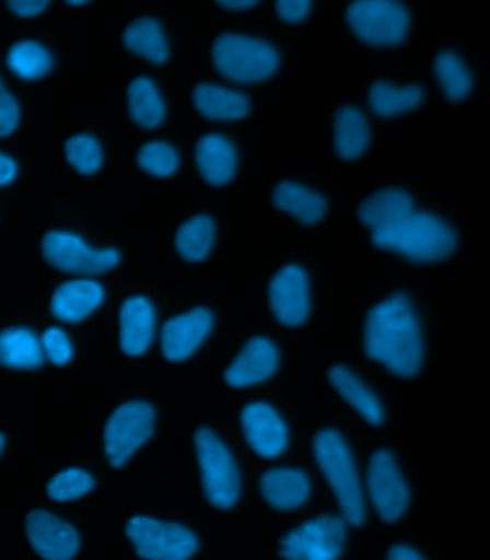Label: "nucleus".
Instances as JSON below:
<instances>
[{"label": "nucleus", "instance_id": "f257e3e1", "mask_svg": "<svg viewBox=\"0 0 490 560\" xmlns=\"http://www.w3.org/2000/svg\"><path fill=\"white\" fill-rule=\"evenodd\" d=\"M364 350L394 375L409 378L419 371L423 342L419 320L405 295L388 298L369 312Z\"/></svg>", "mask_w": 490, "mask_h": 560}, {"label": "nucleus", "instance_id": "f03ea898", "mask_svg": "<svg viewBox=\"0 0 490 560\" xmlns=\"http://www.w3.org/2000/svg\"><path fill=\"white\" fill-rule=\"evenodd\" d=\"M371 242L417 264H432L453 254L456 234L436 215L413 210L394 226L371 234Z\"/></svg>", "mask_w": 490, "mask_h": 560}, {"label": "nucleus", "instance_id": "7ed1b4c3", "mask_svg": "<svg viewBox=\"0 0 490 560\" xmlns=\"http://www.w3.org/2000/svg\"><path fill=\"white\" fill-rule=\"evenodd\" d=\"M315 458L340 504L342 521L360 526L364 521V498L354 463L341 435L324 430L314 443Z\"/></svg>", "mask_w": 490, "mask_h": 560}, {"label": "nucleus", "instance_id": "20e7f679", "mask_svg": "<svg viewBox=\"0 0 490 560\" xmlns=\"http://www.w3.org/2000/svg\"><path fill=\"white\" fill-rule=\"evenodd\" d=\"M214 68L236 84H255L267 80L277 71V50L264 40L224 34L214 40L212 48Z\"/></svg>", "mask_w": 490, "mask_h": 560}, {"label": "nucleus", "instance_id": "39448f33", "mask_svg": "<svg viewBox=\"0 0 490 560\" xmlns=\"http://www.w3.org/2000/svg\"><path fill=\"white\" fill-rule=\"evenodd\" d=\"M195 443L206 498L214 508L231 509L241 490L240 472L231 453L208 429L197 431Z\"/></svg>", "mask_w": 490, "mask_h": 560}, {"label": "nucleus", "instance_id": "423d86ee", "mask_svg": "<svg viewBox=\"0 0 490 560\" xmlns=\"http://www.w3.org/2000/svg\"><path fill=\"white\" fill-rule=\"evenodd\" d=\"M347 22L364 44L393 47L402 43L409 30V13L390 0H359L350 4Z\"/></svg>", "mask_w": 490, "mask_h": 560}, {"label": "nucleus", "instance_id": "0eeeda50", "mask_svg": "<svg viewBox=\"0 0 490 560\" xmlns=\"http://www.w3.org/2000/svg\"><path fill=\"white\" fill-rule=\"evenodd\" d=\"M126 534L137 557L145 560H187L197 550V539L177 523L137 516L127 523Z\"/></svg>", "mask_w": 490, "mask_h": 560}, {"label": "nucleus", "instance_id": "6e6552de", "mask_svg": "<svg viewBox=\"0 0 490 560\" xmlns=\"http://www.w3.org/2000/svg\"><path fill=\"white\" fill-rule=\"evenodd\" d=\"M154 410L145 402H127L109 417L104 447L109 465L121 467L153 434Z\"/></svg>", "mask_w": 490, "mask_h": 560}, {"label": "nucleus", "instance_id": "1a4fd4ad", "mask_svg": "<svg viewBox=\"0 0 490 560\" xmlns=\"http://www.w3.org/2000/svg\"><path fill=\"white\" fill-rule=\"evenodd\" d=\"M343 541L346 522L336 516H319L282 537L281 557L285 560H338Z\"/></svg>", "mask_w": 490, "mask_h": 560}, {"label": "nucleus", "instance_id": "9d476101", "mask_svg": "<svg viewBox=\"0 0 490 560\" xmlns=\"http://www.w3.org/2000/svg\"><path fill=\"white\" fill-rule=\"evenodd\" d=\"M45 260L55 269L74 275H101L120 261L117 250H97L86 246L77 234L49 232L43 241Z\"/></svg>", "mask_w": 490, "mask_h": 560}, {"label": "nucleus", "instance_id": "9b49d317", "mask_svg": "<svg viewBox=\"0 0 490 560\" xmlns=\"http://www.w3.org/2000/svg\"><path fill=\"white\" fill-rule=\"evenodd\" d=\"M368 486L371 502L384 522L401 517L409 503V490L390 453L378 452L371 457Z\"/></svg>", "mask_w": 490, "mask_h": 560}, {"label": "nucleus", "instance_id": "f8f14e48", "mask_svg": "<svg viewBox=\"0 0 490 560\" xmlns=\"http://www.w3.org/2000/svg\"><path fill=\"white\" fill-rule=\"evenodd\" d=\"M269 304L275 318L287 327H298L310 312L308 279L295 265L279 270L269 283Z\"/></svg>", "mask_w": 490, "mask_h": 560}, {"label": "nucleus", "instance_id": "ddd939ff", "mask_svg": "<svg viewBox=\"0 0 490 560\" xmlns=\"http://www.w3.org/2000/svg\"><path fill=\"white\" fill-rule=\"evenodd\" d=\"M26 534L32 548L45 560H71L80 545L74 527L45 511L27 514Z\"/></svg>", "mask_w": 490, "mask_h": 560}, {"label": "nucleus", "instance_id": "4468645a", "mask_svg": "<svg viewBox=\"0 0 490 560\" xmlns=\"http://www.w3.org/2000/svg\"><path fill=\"white\" fill-rule=\"evenodd\" d=\"M242 427L247 444L258 456L275 458L288 444L287 427L268 404H249L242 411Z\"/></svg>", "mask_w": 490, "mask_h": 560}, {"label": "nucleus", "instance_id": "2eb2a0df", "mask_svg": "<svg viewBox=\"0 0 490 560\" xmlns=\"http://www.w3.org/2000/svg\"><path fill=\"white\" fill-rule=\"evenodd\" d=\"M212 324V314L205 307L168 319L162 330L164 357L173 362L187 360L203 343Z\"/></svg>", "mask_w": 490, "mask_h": 560}, {"label": "nucleus", "instance_id": "dca6fc26", "mask_svg": "<svg viewBox=\"0 0 490 560\" xmlns=\"http://www.w3.org/2000/svg\"><path fill=\"white\" fill-rule=\"evenodd\" d=\"M278 366V351L265 338H254L235 358L224 373V380L233 388H245L264 383Z\"/></svg>", "mask_w": 490, "mask_h": 560}, {"label": "nucleus", "instance_id": "f3484780", "mask_svg": "<svg viewBox=\"0 0 490 560\" xmlns=\"http://www.w3.org/2000/svg\"><path fill=\"white\" fill-rule=\"evenodd\" d=\"M104 300L101 284L90 279H75L59 284L50 302L55 318L75 324L93 314Z\"/></svg>", "mask_w": 490, "mask_h": 560}, {"label": "nucleus", "instance_id": "a211bd4d", "mask_svg": "<svg viewBox=\"0 0 490 560\" xmlns=\"http://www.w3.org/2000/svg\"><path fill=\"white\" fill-rule=\"evenodd\" d=\"M155 315L145 298H130L120 311V342L124 353L139 357L149 350L154 335Z\"/></svg>", "mask_w": 490, "mask_h": 560}, {"label": "nucleus", "instance_id": "6ab92c4d", "mask_svg": "<svg viewBox=\"0 0 490 560\" xmlns=\"http://www.w3.org/2000/svg\"><path fill=\"white\" fill-rule=\"evenodd\" d=\"M236 151L223 136L201 137L196 145V165L200 176L212 186L226 185L236 172Z\"/></svg>", "mask_w": 490, "mask_h": 560}, {"label": "nucleus", "instance_id": "aec40b11", "mask_svg": "<svg viewBox=\"0 0 490 560\" xmlns=\"http://www.w3.org/2000/svg\"><path fill=\"white\" fill-rule=\"evenodd\" d=\"M265 500L277 511L288 512L302 506L310 495V480L294 468H273L260 480Z\"/></svg>", "mask_w": 490, "mask_h": 560}, {"label": "nucleus", "instance_id": "412c9836", "mask_svg": "<svg viewBox=\"0 0 490 560\" xmlns=\"http://www.w3.org/2000/svg\"><path fill=\"white\" fill-rule=\"evenodd\" d=\"M411 211H413V200L407 192L387 188V190L374 192L360 205L359 219L374 233L394 226Z\"/></svg>", "mask_w": 490, "mask_h": 560}, {"label": "nucleus", "instance_id": "4be33fe9", "mask_svg": "<svg viewBox=\"0 0 490 560\" xmlns=\"http://www.w3.org/2000/svg\"><path fill=\"white\" fill-rule=\"evenodd\" d=\"M194 103L201 116L213 121H235L249 113V100L244 94L219 85H197Z\"/></svg>", "mask_w": 490, "mask_h": 560}, {"label": "nucleus", "instance_id": "5701e85b", "mask_svg": "<svg viewBox=\"0 0 490 560\" xmlns=\"http://www.w3.org/2000/svg\"><path fill=\"white\" fill-rule=\"evenodd\" d=\"M275 208L290 213L304 226H313L324 218L327 203L317 192L296 183L282 182L272 192Z\"/></svg>", "mask_w": 490, "mask_h": 560}, {"label": "nucleus", "instance_id": "b1692460", "mask_svg": "<svg viewBox=\"0 0 490 560\" xmlns=\"http://www.w3.org/2000/svg\"><path fill=\"white\" fill-rule=\"evenodd\" d=\"M40 339L25 328H9L0 332V365L13 370H36L44 364Z\"/></svg>", "mask_w": 490, "mask_h": 560}, {"label": "nucleus", "instance_id": "393cba45", "mask_svg": "<svg viewBox=\"0 0 490 560\" xmlns=\"http://www.w3.org/2000/svg\"><path fill=\"white\" fill-rule=\"evenodd\" d=\"M334 141L338 158L355 160L368 149L370 131L363 114L357 108L338 109L334 119Z\"/></svg>", "mask_w": 490, "mask_h": 560}, {"label": "nucleus", "instance_id": "a878e982", "mask_svg": "<svg viewBox=\"0 0 490 560\" xmlns=\"http://www.w3.org/2000/svg\"><path fill=\"white\" fill-rule=\"evenodd\" d=\"M328 378L338 394L359 411L365 421L373 425H378L383 421V408L377 397L351 371L343 366H334Z\"/></svg>", "mask_w": 490, "mask_h": 560}, {"label": "nucleus", "instance_id": "bb28decb", "mask_svg": "<svg viewBox=\"0 0 490 560\" xmlns=\"http://www.w3.org/2000/svg\"><path fill=\"white\" fill-rule=\"evenodd\" d=\"M128 112L132 121L151 130L159 127L164 118V103L154 82L149 78H136L128 86Z\"/></svg>", "mask_w": 490, "mask_h": 560}, {"label": "nucleus", "instance_id": "cd10ccee", "mask_svg": "<svg viewBox=\"0 0 490 560\" xmlns=\"http://www.w3.org/2000/svg\"><path fill=\"white\" fill-rule=\"evenodd\" d=\"M421 101H423V90L420 86L398 89L388 82L378 81L370 89V107L380 117H394L409 113L419 107Z\"/></svg>", "mask_w": 490, "mask_h": 560}, {"label": "nucleus", "instance_id": "c85d7f7f", "mask_svg": "<svg viewBox=\"0 0 490 560\" xmlns=\"http://www.w3.org/2000/svg\"><path fill=\"white\" fill-rule=\"evenodd\" d=\"M124 45L132 54L153 63L166 62L168 48L162 27L153 20L132 22L124 32Z\"/></svg>", "mask_w": 490, "mask_h": 560}, {"label": "nucleus", "instance_id": "c756f323", "mask_svg": "<svg viewBox=\"0 0 490 560\" xmlns=\"http://www.w3.org/2000/svg\"><path fill=\"white\" fill-rule=\"evenodd\" d=\"M214 241V224L208 215H195L176 234L178 255L187 261H200L209 255Z\"/></svg>", "mask_w": 490, "mask_h": 560}, {"label": "nucleus", "instance_id": "7c9ffc66", "mask_svg": "<svg viewBox=\"0 0 490 560\" xmlns=\"http://www.w3.org/2000/svg\"><path fill=\"white\" fill-rule=\"evenodd\" d=\"M8 67L21 80H38L52 68V58L43 45L24 40L9 49Z\"/></svg>", "mask_w": 490, "mask_h": 560}, {"label": "nucleus", "instance_id": "2f4dec72", "mask_svg": "<svg viewBox=\"0 0 490 560\" xmlns=\"http://www.w3.org/2000/svg\"><path fill=\"white\" fill-rule=\"evenodd\" d=\"M434 73L441 82L443 93L453 103L466 98L471 89V77L457 55L442 52L434 61Z\"/></svg>", "mask_w": 490, "mask_h": 560}, {"label": "nucleus", "instance_id": "473e14b6", "mask_svg": "<svg viewBox=\"0 0 490 560\" xmlns=\"http://www.w3.org/2000/svg\"><path fill=\"white\" fill-rule=\"evenodd\" d=\"M66 154L68 163L84 176L98 172L103 164V151H101L98 141L91 136L71 137L66 142Z\"/></svg>", "mask_w": 490, "mask_h": 560}, {"label": "nucleus", "instance_id": "72a5a7b5", "mask_svg": "<svg viewBox=\"0 0 490 560\" xmlns=\"http://www.w3.org/2000/svg\"><path fill=\"white\" fill-rule=\"evenodd\" d=\"M137 163L145 173L155 177H168L176 173L178 167V155L176 150L166 142H149L141 147Z\"/></svg>", "mask_w": 490, "mask_h": 560}, {"label": "nucleus", "instance_id": "f704fd0d", "mask_svg": "<svg viewBox=\"0 0 490 560\" xmlns=\"http://www.w3.org/2000/svg\"><path fill=\"white\" fill-rule=\"evenodd\" d=\"M94 488L93 477L80 468L58 472L48 483V495L55 502H70L82 498Z\"/></svg>", "mask_w": 490, "mask_h": 560}, {"label": "nucleus", "instance_id": "c9c22d12", "mask_svg": "<svg viewBox=\"0 0 490 560\" xmlns=\"http://www.w3.org/2000/svg\"><path fill=\"white\" fill-rule=\"evenodd\" d=\"M40 347H43L45 360L55 365H66L71 361V342L62 329L54 327L45 330L40 338Z\"/></svg>", "mask_w": 490, "mask_h": 560}, {"label": "nucleus", "instance_id": "e433bc0d", "mask_svg": "<svg viewBox=\"0 0 490 560\" xmlns=\"http://www.w3.org/2000/svg\"><path fill=\"white\" fill-rule=\"evenodd\" d=\"M18 121H20V107L0 81V137L11 135L18 126Z\"/></svg>", "mask_w": 490, "mask_h": 560}, {"label": "nucleus", "instance_id": "4c0bfd02", "mask_svg": "<svg viewBox=\"0 0 490 560\" xmlns=\"http://www.w3.org/2000/svg\"><path fill=\"white\" fill-rule=\"evenodd\" d=\"M311 2L308 0H279L277 12L281 20L296 24L308 15Z\"/></svg>", "mask_w": 490, "mask_h": 560}, {"label": "nucleus", "instance_id": "58836bf2", "mask_svg": "<svg viewBox=\"0 0 490 560\" xmlns=\"http://www.w3.org/2000/svg\"><path fill=\"white\" fill-rule=\"evenodd\" d=\"M7 4L15 15L31 18L45 11L49 3L47 0H9Z\"/></svg>", "mask_w": 490, "mask_h": 560}, {"label": "nucleus", "instance_id": "ea45409f", "mask_svg": "<svg viewBox=\"0 0 490 560\" xmlns=\"http://www.w3.org/2000/svg\"><path fill=\"white\" fill-rule=\"evenodd\" d=\"M16 163L11 158L0 153V186H7L16 176Z\"/></svg>", "mask_w": 490, "mask_h": 560}, {"label": "nucleus", "instance_id": "a19ab883", "mask_svg": "<svg viewBox=\"0 0 490 560\" xmlns=\"http://www.w3.org/2000/svg\"><path fill=\"white\" fill-rule=\"evenodd\" d=\"M387 560H424L416 550L407 548V546H394L388 552Z\"/></svg>", "mask_w": 490, "mask_h": 560}, {"label": "nucleus", "instance_id": "79ce46f5", "mask_svg": "<svg viewBox=\"0 0 490 560\" xmlns=\"http://www.w3.org/2000/svg\"><path fill=\"white\" fill-rule=\"evenodd\" d=\"M218 4L229 9V11H246V9L254 8L258 2H255V0H221Z\"/></svg>", "mask_w": 490, "mask_h": 560}, {"label": "nucleus", "instance_id": "37998d69", "mask_svg": "<svg viewBox=\"0 0 490 560\" xmlns=\"http://www.w3.org/2000/svg\"><path fill=\"white\" fill-rule=\"evenodd\" d=\"M85 0H70L67 4H71V7H82V4H86Z\"/></svg>", "mask_w": 490, "mask_h": 560}, {"label": "nucleus", "instance_id": "c03bdc74", "mask_svg": "<svg viewBox=\"0 0 490 560\" xmlns=\"http://www.w3.org/2000/svg\"><path fill=\"white\" fill-rule=\"evenodd\" d=\"M3 444H4L3 435H2V434H0V453H2Z\"/></svg>", "mask_w": 490, "mask_h": 560}]
</instances>
